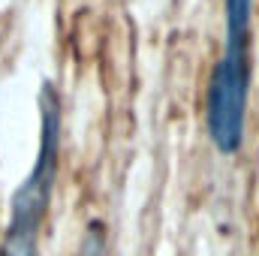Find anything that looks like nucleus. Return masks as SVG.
<instances>
[{
  "label": "nucleus",
  "instance_id": "nucleus-1",
  "mask_svg": "<svg viewBox=\"0 0 259 256\" xmlns=\"http://www.w3.org/2000/svg\"><path fill=\"white\" fill-rule=\"evenodd\" d=\"M58 154H61V100L55 84L46 81L39 94V154L24 184L12 196L0 256H39V235L58 178Z\"/></svg>",
  "mask_w": 259,
  "mask_h": 256
},
{
  "label": "nucleus",
  "instance_id": "nucleus-2",
  "mask_svg": "<svg viewBox=\"0 0 259 256\" xmlns=\"http://www.w3.org/2000/svg\"><path fill=\"white\" fill-rule=\"evenodd\" d=\"M250 94V33H226V49L211 72L205 121L220 154H238L244 145Z\"/></svg>",
  "mask_w": 259,
  "mask_h": 256
},
{
  "label": "nucleus",
  "instance_id": "nucleus-3",
  "mask_svg": "<svg viewBox=\"0 0 259 256\" xmlns=\"http://www.w3.org/2000/svg\"><path fill=\"white\" fill-rule=\"evenodd\" d=\"M223 15H226V33H250L253 0H223Z\"/></svg>",
  "mask_w": 259,
  "mask_h": 256
}]
</instances>
